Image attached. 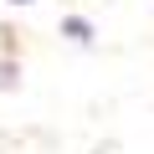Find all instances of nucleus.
I'll list each match as a JSON object with an SVG mask.
<instances>
[{"instance_id":"obj_1","label":"nucleus","mask_w":154,"mask_h":154,"mask_svg":"<svg viewBox=\"0 0 154 154\" xmlns=\"http://www.w3.org/2000/svg\"><path fill=\"white\" fill-rule=\"evenodd\" d=\"M62 36L77 41V46H88V41H93V21H88V16H62Z\"/></svg>"},{"instance_id":"obj_2","label":"nucleus","mask_w":154,"mask_h":154,"mask_svg":"<svg viewBox=\"0 0 154 154\" xmlns=\"http://www.w3.org/2000/svg\"><path fill=\"white\" fill-rule=\"evenodd\" d=\"M11 5H36V0H11Z\"/></svg>"}]
</instances>
